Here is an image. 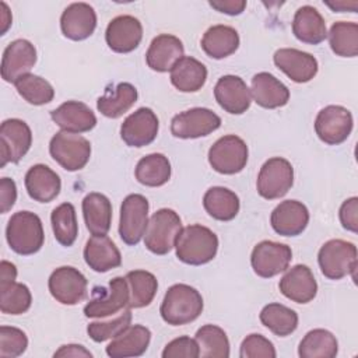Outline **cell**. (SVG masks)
Listing matches in <instances>:
<instances>
[{
	"instance_id": "cell-51",
	"label": "cell",
	"mask_w": 358,
	"mask_h": 358,
	"mask_svg": "<svg viewBox=\"0 0 358 358\" xmlns=\"http://www.w3.org/2000/svg\"><path fill=\"white\" fill-rule=\"evenodd\" d=\"M208 4L213 8H215L217 11L228 14V15H238L246 7L245 0H211V1H208Z\"/></svg>"
},
{
	"instance_id": "cell-23",
	"label": "cell",
	"mask_w": 358,
	"mask_h": 358,
	"mask_svg": "<svg viewBox=\"0 0 358 358\" xmlns=\"http://www.w3.org/2000/svg\"><path fill=\"white\" fill-rule=\"evenodd\" d=\"M60 28L63 35L71 41L87 39L96 28L95 10L87 3H71L62 13Z\"/></svg>"
},
{
	"instance_id": "cell-42",
	"label": "cell",
	"mask_w": 358,
	"mask_h": 358,
	"mask_svg": "<svg viewBox=\"0 0 358 358\" xmlns=\"http://www.w3.org/2000/svg\"><path fill=\"white\" fill-rule=\"evenodd\" d=\"M329 42L331 50L341 57H355L358 55V24L338 21L330 28Z\"/></svg>"
},
{
	"instance_id": "cell-55",
	"label": "cell",
	"mask_w": 358,
	"mask_h": 358,
	"mask_svg": "<svg viewBox=\"0 0 358 358\" xmlns=\"http://www.w3.org/2000/svg\"><path fill=\"white\" fill-rule=\"evenodd\" d=\"M329 7H331L334 11H347V10H351L354 11L357 8V3L352 1V3H345V1H336V3H326Z\"/></svg>"
},
{
	"instance_id": "cell-35",
	"label": "cell",
	"mask_w": 358,
	"mask_h": 358,
	"mask_svg": "<svg viewBox=\"0 0 358 358\" xmlns=\"http://www.w3.org/2000/svg\"><path fill=\"white\" fill-rule=\"evenodd\" d=\"M204 210L218 221H231L239 213V197L222 186L210 187L203 196Z\"/></svg>"
},
{
	"instance_id": "cell-8",
	"label": "cell",
	"mask_w": 358,
	"mask_h": 358,
	"mask_svg": "<svg viewBox=\"0 0 358 358\" xmlns=\"http://www.w3.org/2000/svg\"><path fill=\"white\" fill-rule=\"evenodd\" d=\"M294 183V168L281 157L267 159L257 175V193L267 200H275L288 193Z\"/></svg>"
},
{
	"instance_id": "cell-2",
	"label": "cell",
	"mask_w": 358,
	"mask_h": 358,
	"mask_svg": "<svg viewBox=\"0 0 358 358\" xmlns=\"http://www.w3.org/2000/svg\"><path fill=\"white\" fill-rule=\"evenodd\" d=\"M201 312V294L187 284H175L169 287L159 308L161 317L171 326L187 324L196 320Z\"/></svg>"
},
{
	"instance_id": "cell-6",
	"label": "cell",
	"mask_w": 358,
	"mask_h": 358,
	"mask_svg": "<svg viewBox=\"0 0 358 358\" xmlns=\"http://www.w3.org/2000/svg\"><path fill=\"white\" fill-rule=\"evenodd\" d=\"M49 152L62 168L74 172L83 169L90 161L91 144L80 134L62 130L52 137Z\"/></svg>"
},
{
	"instance_id": "cell-4",
	"label": "cell",
	"mask_w": 358,
	"mask_h": 358,
	"mask_svg": "<svg viewBox=\"0 0 358 358\" xmlns=\"http://www.w3.org/2000/svg\"><path fill=\"white\" fill-rule=\"evenodd\" d=\"M317 263L322 274L330 280L354 275L357 270V248L343 239H330L319 249Z\"/></svg>"
},
{
	"instance_id": "cell-20",
	"label": "cell",
	"mask_w": 358,
	"mask_h": 358,
	"mask_svg": "<svg viewBox=\"0 0 358 358\" xmlns=\"http://www.w3.org/2000/svg\"><path fill=\"white\" fill-rule=\"evenodd\" d=\"M214 96L218 105L231 115H242L252 102V94L246 83L238 76H222L215 87Z\"/></svg>"
},
{
	"instance_id": "cell-43",
	"label": "cell",
	"mask_w": 358,
	"mask_h": 358,
	"mask_svg": "<svg viewBox=\"0 0 358 358\" xmlns=\"http://www.w3.org/2000/svg\"><path fill=\"white\" fill-rule=\"evenodd\" d=\"M18 94L31 105L49 103L55 96V90L49 81L35 74H25L14 83Z\"/></svg>"
},
{
	"instance_id": "cell-41",
	"label": "cell",
	"mask_w": 358,
	"mask_h": 358,
	"mask_svg": "<svg viewBox=\"0 0 358 358\" xmlns=\"http://www.w3.org/2000/svg\"><path fill=\"white\" fill-rule=\"evenodd\" d=\"M200 357L203 358H228L229 341L227 333L215 324H204L196 333Z\"/></svg>"
},
{
	"instance_id": "cell-21",
	"label": "cell",
	"mask_w": 358,
	"mask_h": 358,
	"mask_svg": "<svg viewBox=\"0 0 358 358\" xmlns=\"http://www.w3.org/2000/svg\"><path fill=\"white\" fill-rule=\"evenodd\" d=\"M278 288L281 294L296 303H308L317 294V284L310 268L305 264H296L285 271Z\"/></svg>"
},
{
	"instance_id": "cell-9",
	"label": "cell",
	"mask_w": 358,
	"mask_h": 358,
	"mask_svg": "<svg viewBox=\"0 0 358 358\" xmlns=\"http://www.w3.org/2000/svg\"><path fill=\"white\" fill-rule=\"evenodd\" d=\"M148 200L138 193L124 197L120 206L119 235L126 245H137L145 234L148 224Z\"/></svg>"
},
{
	"instance_id": "cell-29",
	"label": "cell",
	"mask_w": 358,
	"mask_h": 358,
	"mask_svg": "<svg viewBox=\"0 0 358 358\" xmlns=\"http://www.w3.org/2000/svg\"><path fill=\"white\" fill-rule=\"evenodd\" d=\"M292 34L303 43L319 45L327 38L326 22L322 14L312 6H302L295 11Z\"/></svg>"
},
{
	"instance_id": "cell-37",
	"label": "cell",
	"mask_w": 358,
	"mask_h": 358,
	"mask_svg": "<svg viewBox=\"0 0 358 358\" xmlns=\"http://www.w3.org/2000/svg\"><path fill=\"white\" fill-rule=\"evenodd\" d=\"M338 352L337 338L324 329H313L305 334L298 347L301 358H334Z\"/></svg>"
},
{
	"instance_id": "cell-48",
	"label": "cell",
	"mask_w": 358,
	"mask_h": 358,
	"mask_svg": "<svg viewBox=\"0 0 358 358\" xmlns=\"http://www.w3.org/2000/svg\"><path fill=\"white\" fill-rule=\"evenodd\" d=\"M197 358L200 357V350L196 338H190L189 336H180L169 341L164 351L162 358Z\"/></svg>"
},
{
	"instance_id": "cell-13",
	"label": "cell",
	"mask_w": 358,
	"mask_h": 358,
	"mask_svg": "<svg viewBox=\"0 0 358 358\" xmlns=\"http://www.w3.org/2000/svg\"><path fill=\"white\" fill-rule=\"evenodd\" d=\"M291 259L292 250L288 245L273 241H262L252 250L250 264L259 277L271 278L285 271Z\"/></svg>"
},
{
	"instance_id": "cell-46",
	"label": "cell",
	"mask_w": 358,
	"mask_h": 358,
	"mask_svg": "<svg viewBox=\"0 0 358 358\" xmlns=\"http://www.w3.org/2000/svg\"><path fill=\"white\" fill-rule=\"evenodd\" d=\"M28 347V338L21 329L13 326L0 327V357L15 358L24 354Z\"/></svg>"
},
{
	"instance_id": "cell-33",
	"label": "cell",
	"mask_w": 358,
	"mask_h": 358,
	"mask_svg": "<svg viewBox=\"0 0 358 358\" xmlns=\"http://www.w3.org/2000/svg\"><path fill=\"white\" fill-rule=\"evenodd\" d=\"M239 35L235 28L228 25H213L201 38V49L213 59H224L236 52Z\"/></svg>"
},
{
	"instance_id": "cell-1",
	"label": "cell",
	"mask_w": 358,
	"mask_h": 358,
	"mask_svg": "<svg viewBox=\"0 0 358 358\" xmlns=\"http://www.w3.org/2000/svg\"><path fill=\"white\" fill-rule=\"evenodd\" d=\"M176 257L190 266H201L211 262L218 250V238L207 227L200 224L180 229L176 242Z\"/></svg>"
},
{
	"instance_id": "cell-24",
	"label": "cell",
	"mask_w": 358,
	"mask_h": 358,
	"mask_svg": "<svg viewBox=\"0 0 358 358\" xmlns=\"http://www.w3.org/2000/svg\"><path fill=\"white\" fill-rule=\"evenodd\" d=\"M52 120L69 133H85L95 127L96 116L88 105L80 101H67L50 112Z\"/></svg>"
},
{
	"instance_id": "cell-44",
	"label": "cell",
	"mask_w": 358,
	"mask_h": 358,
	"mask_svg": "<svg viewBox=\"0 0 358 358\" xmlns=\"http://www.w3.org/2000/svg\"><path fill=\"white\" fill-rule=\"evenodd\" d=\"M32 296L25 284L10 282L0 285V310L7 315H21L31 308Z\"/></svg>"
},
{
	"instance_id": "cell-54",
	"label": "cell",
	"mask_w": 358,
	"mask_h": 358,
	"mask_svg": "<svg viewBox=\"0 0 358 358\" xmlns=\"http://www.w3.org/2000/svg\"><path fill=\"white\" fill-rule=\"evenodd\" d=\"M0 20H1V28H0V35H4L7 32V29L10 28L11 25V13L7 7V4L4 1H0Z\"/></svg>"
},
{
	"instance_id": "cell-39",
	"label": "cell",
	"mask_w": 358,
	"mask_h": 358,
	"mask_svg": "<svg viewBox=\"0 0 358 358\" xmlns=\"http://www.w3.org/2000/svg\"><path fill=\"white\" fill-rule=\"evenodd\" d=\"M260 322L275 336L285 337L296 330L298 315L291 308L273 302L262 309Z\"/></svg>"
},
{
	"instance_id": "cell-28",
	"label": "cell",
	"mask_w": 358,
	"mask_h": 358,
	"mask_svg": "<svg viewBox=\"0 0 358 358\" xmlns=\"http://www.w3.org/2000/svg\"><path fill=\"white\" fill-rule=\"evenodd\" d=\"M25 189L31 199L49 203L57 197L62 189L59 175L43 164H36L25 173Z\"/></svg>"
},
{
	"instance_id": "cell-53",
	"label": "cell",
	"mask_w": 358,
	"mask_h": 358,
	"mask_svg": "<svg viewBox=\"0 0 358 358\" xmlns=\"http://www.w3.org/2000/svg\"><path fill=\"white\" fill-rule=\"evenodd\" d=\"M15 277H17L15 266L7 260H1V263H0V285L14 282Z\"/></svg>"
},
{
	"instance_id": "cell-17",
	"label": "cell",
	"mask_w": 358,
	"mask_h": 358,
	"mask_svg": "<svg viewBox=\"0 0 358 358\" xmlns=\"http://www.w3.org/2000/svg\"><path fill=\"white\" fill-rule=\"evenodd\" d=\"M36 63V49L27 39L10 42L1 57V77L7 83H15L20 77L29 74Z\"/></svg>"
},
{
	"instance_id": "cell-32",
	"label": "cell",
	"mask_w": 358,
	"mask_h": 358,
	"mask_svg": "<svg viewBox=\"0 0 358 358\" xmlns=\"http://www.w3.org/2000/svg\"><path fill=\"white\" fill-rule=\"evenodd\" d=\"M206 80V66L192 56H183L171 69V83L182 92H196L201 90Z\"/></svg>"
},
{
	"instance_id": "cell-31",
	"label": "cell",
	"mask_w": 358,
	"mask_h": 358,
	"mask_svg": "<svg viewBox=\"0 0 358 358\" xmlns=\"http://www.w3.org/2000/svg\"><path fill=\"white\" fill-rule=\"evenodd\" d=\"M83 215L91 235H106L112 222V204L102 193H88L83 200Z\"/></svg>"
},
{
	"instance_id": "cell-34",
	"label": "cell",
	"mask_w": 358,
	"mask_h": 358,
	"mask_svg": "<svg viewBox=\"0 0 358 358\" xmlns=\"http://www.w3.org/2000/svg\"><path fill=\"white\" fill-rule=\"evenodd\" d=\"M137 90L130 83H120L113 90H106L96 101V109L106 117L116 119L124 115L137 101Z\"/></svg>"
},
{
	"instance_id": "cell-5",
	"label": "cell",
	"mask_w": 358,
	"mask_h": 358,
	"mask_svg": "<svg viewBox=\"0 0 358 358\" xmlns=\"http://www.w3.org/2000/svg\"><path fill=\"white\" fill-rule=\"evenodd\" d=\"M180 229L182 221L178 213L171 208H161L148 220L144 245L155 255H166L175 246Z\"/></svg>"
},
{
	"instance_id": "cell-47",
	"label": "cell",
	"mask_w": 358,
	"mask_h": 358,
	"mask_svg": "<svg viewBox=\"0 0 358 358\" xmlns=\"http://www.w3.org/2000/svg\"><path fill=\"white\" fill-rule=\"evenodd\" d=\"M273 343L262 334H249L243 338L239 350L241 358H275Z\"/></svg>"
},
{
	"instance_id": "cell-30",
	"label": "cell",
	"mask_w": 358,
	"mask_h": 358,
	"mask_svg": "<svg viewBox=\"0 0 358 358\" xmlns=\"http://www.w3.org/2000/svg\"><path fill=\"white\" fill-rule=\"evenodd\" d=\"M150 340L151 331L145 326L134 324L112 338L106 347V354L112 358L140 357L147 351Z\"/></svg>"
},
{
	"instance_id": "cell-16",
	"label": "cell",
	"mask_w": 358,
	"mask_h": 358,
	"mask_svg": "<svg viewBox=\"0 0 358 358\" xmlns=\"http://www.w3.org/2000/svg\"><path fill=\"white\" fill-rule=\"evenodd\" d=\"M159 122L150 108H138L130 113L120 126V137L129 147L151 144L158 134Z\"/></svg>"
},
{
	"instance_id": "cell-38",
	"label": "cell",
	"mask_w": 358,
	"mask_h": 358,
	"mask_svg": "<svg viewBox=\"0 0 358 358\" xmlns=\"http://www.w3.org/2000/svg\"><path fill=\"white\" fill-rule=\"evenodd\" d=\"M129 285V308H144L148 306L158 289V281L155 275L145 270H133L126 274Z\"/></svg>"
},
{
	"instance_id": "cell-50",
	"label": "cell",
	"mask_w": 358,
	"mask_h": 358,
	"mask_svg": "<svg viewBox=\"0 0 358 358\" xmlns=\"http://www.w3.org/2000/svg\"><path fill=\"white\" fill-rule=\"evenodd\" d=\"M17 200V186L15 182L10 178H1L0 179V204H1V213H7L11 210Z\"/></svg>"
},
{
	"instance_id": "cell-45",
	"label": "cell",
	"mask_w": 358,
	"mask_h": 358,
	"mask_svg": "<svg viewBox=\"0 0 358 358\" xmlns=\"http://www.w3.org/2000/svg\"><path fill=\"white\" fill-rule=\"evenodd\" d=\"M131 323V312L123 310L116 317L109 320H101V322H92L87 327V333L91 340L95 343H102L109 338H115L120 333H123L127 327H130Z\"/></svg>"
},
{
	"instance_id": "cell-27",
	"label": "cell",
	"mask_w": 358,
	"mask_h": 358,
	"mask_svg": "<svg viewBox=\"0 0 358 358\" xmlns=\"http://www.w3.org/2000/svg\"><path fill=\"white\" fill-rule=\"evenodd\" d=\"M250 94L255 102L266 109L281 108L289 101V90L287 85L266 71L253 76Z\"/></svg>"
},
{
	"instance_id": "cell-40",
	"label": "cell",
	"mask_w": 358,
	"mask_h": 358,
	"mask_svg": "<svg viewBox=\"0 0 358 358\" xmlns=\"http://www.w3.org/2000/svg\"><path fill=\"white\" fill-rule=\"evenodd\" d=\"M50 222L55 239L62 246H71L78 235V224L76 208L71 203H62L53 208L50 214Z\"/></svg>"
},
{
	"instance_id": "cell-36",
	"label": "cell",
	"mask_w": 358,
	"mask_h": 358,
	"mask_svg": "<svg viewBox=\"0 0 358 358\" xmlns=\"http://www.w3.org/2000/svg\"><path fill=\"white\" fill-rule=\"evenodd\" d=\"M134 175L144 186H162L171 179V162L164 154H148L137 162Z\"/></svg>"
},
{
	"instance_id": "cell-12",
	"label": "cell",
	"mask_w": 358,
	"mask_h": 358,
	"mask_svg": "<svg viewBox=\"0 0 358 358\" xmlns=\"http://www.w3.org/2000/svg\"><path fill=\"white\" fill-rule=\"evenodd\" d=\"M352 115L347 108L329 105L317 113L315 119V131L323 143L337 145L348 138L352 130Z\"/></svg>"
},
{
	"instance_id": "cell-7",
	"label": "cell",
	"mask_w": 358,
	"mask_h": 358,
	"mask_svg": "<svg viewBox=\"0 0 358 358\" xmlns=\"http://www.w3.org/2000/svg\"><path fill=\"white\" fill-rule=\"evenodd\" d=\"M248 155L246 143L235 134H228L218 138L210 147L208 162L218 173L235 175L246 166Z\"/></svg>"
},
{
	"instance_id": "cell-49",
	"label": "cell",
	"mask_w": 358,
	"mask_h": 358,
	"mask_svg": "<svg viewBox=\"0 0 358 358\" xmlns=\"http://www.w3.org/2000/svg\"><path fill=\"white\" fill-rule=\"evenodd\" d=\"M338 215H340V222L343 228L351 232H357L358 231V199L357 197L347 199L341 204Z\"/></svg>"
},
{
	"instance_id": "cell-18",
	"label": "cell",
	"mask_w": 358,
	"mask_h": 358,
	"mask_svg": "<svg viewBox=\"0 0 358 358\" xmlns=\"http://www.w3.org/2000/svg\"><path fill=\"white\" fill-rule=\"evenodd\" d=\"M143 39V25L133 15H117L106 27L105 41L116 53L133 52Z\"/></svg>"
},
{
	"instance_id": "cell-19",
	"label": "cell",
	"mask_w": 358,
	"mask_h": 358,
	"mask_svg": "<svg viewBox=\"0 0 358 358\" xmlns=\"http://www.w3.org/2000/svg\"><path fill=\"white\" fill-rule=\"evenodd\" d=\"M274 64L288 76L294 83L310 81L319 69L317 60L308 52H302L294 48H282L275 50L273 56Z\"/></svg>"
},
{
	"instance_id": "cell-25",
	"label": "cell",
	"mask_w": 358,
	"mask_h": 358,
	"mask_svg": "<svg viewBox=\"0 0 358 358\" xmlns=\"http://www.w3.org/2000/svg\"><path fill=\"white\" fill-rule=\"evenodd\" d=\"M183 43L178 36L161 34L151 41L145 53V62L151 70L165 73L171 71L175 63L183 57Z\"/></svg>"
},
{
	"instance_id": "cell-14",
	"label": "cell",
	"mask_w": 358,
	"mask_h": 358,
	"mask_svg": "<svg viewBox=\"0 0 358 358\" xmlns=\"http://www.w3.org/2000/svg\"><path fill=\"white\" fill-rule=\"evenodd\" d=\"M52 296L63 305H77L87 296L85 275L71 266L56 268L48 281Z\"/></svg>"
},
{
	"instance_id": "cell-26",
	"label": "cell",
	"mask_w": 358,
	"mask_h": 358,
	"mask_svg": "<svg viewBox=\"0 0 358 358\" xmlns=\"http://www.w3.org/2000/svg\"><path fill=\"white\" fill-rule=\"evenodd\" d=\"M84 260L96 273H106L122 264V255L106 235H92L84 248Z\"/></svg>"
},
{
	"instance_id": "cell-3",
	"label": "cell",
	"mask_w": 358,
	"mask_h": 358,
	"mask_svg": "<svg viewBox=\"0 0 358 358\" xmlns=\"http://www.w3.org/2000/svg\"><path fill=\"white\" fill-rule=\"evenodd\" d=\"M6 238L11 250L29 256L41 250L45 235L41 218L31 211H18L11 215L6 228Z\"/></svg>"
},
{
	"instance_id": "cell-15",
	"label": "cell",
	"mask_w": 358,
	"mask_h": 358,
	"mask_svg": "<svg viewBox=\"0 0 358 358\" xmlns=\"http://www.w3.org/2000/svg\"><path fill=\"white\" fill-rule=\"evenodd\" d=\"M32 133L21 119H7L0 126V166L7 162L17 164L31 148Z\"/></svg>"
},
{
	"instance_id": "cell-10",
	"label": "cell",
	"mask_w": 358,
	"mask_h": 358,
	"mask_svg": "<svg viewBox=\"0 0 358 358\" xmlns=\"http://www.w3.org/2000/svg\"><path fill=\"white\" fill-rule=\"evenodd\" d=\"M129 285L126 278L115 277L108 288H95L94 298L84 306V315L92 319L108 317L129 305Z\"/></svg>"
},
{
	"instance_id": "cell-11",
	"label": "cell",
	"mask_w": 358,
	"mask_h": 358,
	"mask_svg": "<svg viewBox=\"0 0 358 358\" xmlns=\"http://www.w3.org/2000/svg\"><path fill=\"white\" fill-rule=\"evenodd\" d=\"M221 126V117L207 108H192L175 115L171 133L178 138H199L208 136Z\"/></svg>"
},
{
	"instance_id": "cell-52",
	"label": "cell",
	"mask_w": 358,
	"mask_h": 358,
	"mask_svg": "<svg viewBox=\"0 0 358 358\" xmlns=\"http://www.w3.org/2000/svg\"><path fill=\"white\" fill-rule=\"evenodd\" d=\"M53 357H87V358H91L92 354L83 345L80 344H66V345H62L55 354Z\"/></svg>"
},
{
	"instance_id": "cell-22",
	"label": "cell",
	"mask_w": 358,
	"mask_h": 358,
	"mask_svg": "<svg viewBox=\"0 0 358 358\" xmlns=\"http://www.w3.org/2000/svg\"><path fill=\"white\" fill-rule=\"evenodd\" d=\"M309 222V211L298 200L281 201L271 213L270 224L281 236H296L305 231Z\"/></svg>"
}]
</instances>
